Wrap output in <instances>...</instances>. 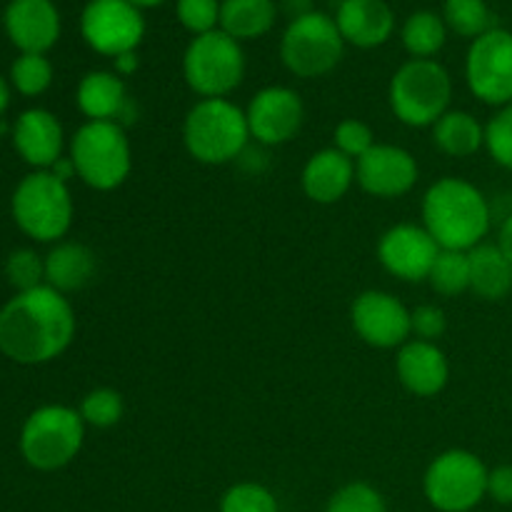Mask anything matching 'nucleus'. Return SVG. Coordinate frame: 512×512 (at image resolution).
Wrapping results in <instances>:
<instances>
[{"instance_id": "nucleus-17", "label": "nucleus", "mask_w": 512, "mask_h": 512, "mask_svg": "<svg viewBox=\"0 0 512 512\" xmlns=\"http://www.w3.org/2000/svg\"><path fill=\"white\" fill-rule=\"evenodd\" d=\"M395 375L408 393L418 398H435L450 380L448 355L438 348V343L408 340L395 358Z\"/></svg>"}, {"instance_id": "nucleus-13", "label": "nucleus", "mask_w": 512, "mask_h": 512, "mask_svg": "<svg viewBox=\"0 0 512 512\" xmlns=\"http://www.w3.org/2000/svg\"><path fill=\"white\" fill-rule=\"evenodd\" d=\"M350 323L355 335L370 348H403L413 335L410 310L385 290H365L350 305Z\"/></svg>"}, {"instance_id": "nucleus-5", "label": "nucleus", "mask_w": 512, "mask_h": 512, "mask_svg": "<svg viewBox=\"0 0 512 512\" xmlns=\"http://www.w3.org/2000/svg\"><path fill=\"white\" fill-rule=\"evenodd\" d=\"M450 98L453 80L438 60H408L388 88L390 110L408 128H433L450 110Z\"/></svg>"}, {"instance_id": "nucleus-31", "label": "nucleus", "mask_w": 512, "mask_h": 512, "mask_svg": "<svg viewBox=\"0 0 512 512\" xmlns=\"http://www.w3.org/2000/svg\"><path fill=\"white\" fill-rule=\"evenodd\" d=\"M10 80L23 95H40L53 83V65L40 53H23L10 68Z\"/></svg>"}, {"instance_id": "nucleus-42", "label": "nucleus", "mask_w": 512, "mask_h": 512, "mask_svg": "<svg viewBox=\"0 0 512 512\" xmlns=\"http://www.w3.org/2000/svg\"><path fill=\"white\" fill-rule=\"evenodd\" d=\"M498 248L503 250L505 258L512 263V215L503 220V225H500V233H498Z\"/></svg>"}, {"instance_id": "nucleus-26", "label": "nucleus", "mask_w": 512, "mask_h": 512, "mask_svg": "<svg viewBox=\"0 0 512 512\" xmlns=\"http://www.w3.org/2000/svg\"><path fill=\"white\" fill-rule=\"evenodd\" d=\"M433 143L450 158H470L485 148V125L468 110H448L433 125Z\"/></svg>"}, {"instance_id": "nucleus-15", "label": "nucleus", "mask_w": 512, "mask_h": 512, "mask_svg": "<svg viewBox=\"0 0 512 512\" xmlns=\"http://www.w3.org/2000/svg\"><path fill=\"white\" fill-rule=\"evenodd\" d=\"M440 245L433 235L415 223H398L378 240V260L393 278L405 283H423L433 270Z\"/></svg>"}, {"instance_id": "nucleus-33", "label": "nucleus", "mask_w": 512, "mask_h": 512, "mask_svg": "<svg viewBox=\"0 0 512 512\" xmlns=\"http://www.w3.org/2000/svg\"><path fill=\"white\" fill-rule=\"evenodd\" d=\"M325 512H388L385 498L368 483H348L335 490Z\"/></svg>"}, {"instance_id": "nucleus-16", "label": "nucleus", "mask_w": 512, "mask_h": 512, "mask_svg": "<svg viewBox=\"0 0 512 512\" xmlns=\"http://www.w3.org/2000/svg\"><path fill=\"white\" fill-rule=\"evenodd\" d=\"M420 178L418 160L400 145L375 143L355 160V183L373 198H403Z\"/></svg>"}, {"instance_id": "nucleus-6", "label": "nucleus", "mask_w": 512, "mask_h": 512, "mask_svg": "<svg viewBox=\"0 0 512 512\" xmlns=\"http://www.w3.org/2000/svg\"><path fill=\"white\" fill-rule=\"evenodd\" d=\"M13 218L18 228L38 243L60 240L73 225L68 183L55 178L50 170L30 173L13 193Z\"/></svg>"}, {"instance_id": "nucleus-37", "label": "nucleus", "mask_w": 512, "mask_h": 512, "mask_svg": "<svg viewBox=\"0 0 512 512\" xmlns=\"http://www.w3.org/2000/svg\"><path fill=\"white\" fill-rule=\"evenodd\" d=\"M178 20L193 35L213 33L220 25V3L218 0H178Z\"/></svg>"}, {"instance_id": "nucleus-36", "label": "nucleus", "mask_w": 512, "mask_h": 512, "mask_svg": "<svg viewBox=\"0 0 512 512\" xmlns=\"http://www.w3.org/2000/svg\"><path fill=\"white\" fill-rule=\"evenodd\" d=\"M375 145L373 128L368 123L358 118H345L335 125L333 130V148H338L340 153L348 155V158L358 160L368 153Z\"/></svg>"}, {"instance_id": "nucleus-8", "label": "nucleus", "mask_w": 512, "mask_h": 512, "mask_svg": "<svg viewBox=\"0 0 512 512\" xmlns=\"http://www.w3.org/2000/svg\"><path fill=\"white\" fill-rule=\"evenodd\" d=\"M183 75L200 98H228L245 78V53L223 30L195 35L183 55Z\"/></svg>"}, {"instance_id": "nucleus-20", "label": "nucleus", "mask_w": 512, "mask_h": 512, "mask_svg": "<svg viewBox=\"0 0 512 512\" xmlns=\"http://www.w3.org/2000/svg\"><path fill=\"white\" fill-rule=\"evenodd\" d=\"M355 183V160L338 148H323L305 163L300 185L303 193L318 205H333L348 195Z\"/></svg>"}, {"instance_id": "nucleus-39", "label": "nucleus", "mask_w": 512, "mask_h": 512, "mask_svg": "<svg viewBox=\"0 0 512 512\" xmlns=\"http://www.w3.org/2000/svg\"><path fill=\"white\" fill-rule=\"evenodd\" d=\"M488 495L498 505H512V465H498L490 470Z\"/></svg>"}, {"instance_id": "nucleus-2", "label": "nucleus", "mask_w": 512, "mask_h": 512, "mask_svg": "<svg viewBox=\"0 0 512 512\" xmlns=\"http://www.w3.org/2000/svg\"><path fill=\"white\" fill-rule=\"evenodd\" d=\"M423 228L440 250L470 253L490 230V205L473 183L463 178H440L423 195Z\"/></svg>"}, {"instance_id": "nucleus-41", "label": "nucleus", "mask_w": 512, "mask_h": 512, "mask_svg": "<svg viewBox=\"0 0 512 512\" xmlns=\"http://www.w3.org/2000/svg\"><path fill=\"white\" fill-rule=\"evenodd\" d=\"M113 60H115V73H118L120 78H125V75H133L140 65L138 53H135V50L118 55V58H113Z\"/></svg>"}, {"instance_id": "nucleus-25", "label": "nucleus", "mask_w": 512, "mask_h": 512, "mask_svg": "<svg viewBox=\"0 0 512 512\" xmlns=\"http://www.w3.org/2000/svg\"><path fill=\"white\" fill-rule=\"evenodd\" d=\"M278 18L275 0H223L220 3V30L230 38L255 40L270 33Z\"/></svg>"}, {"instance_id": "nucleus-21", "label": "nucleus", "mask_w": 512, "mask_h": 512, "mask_svg": "<svg viewBox=\"0 0 512 512\" xmlns=\"http://www.w3.org/2000/svg\"><path fill=\"white\" fill-rule=\"evenodd\" d=\"M15 150L35 168H53L63 153V125L50 110L30 108L13 128Z\"/></svg>"}, {"instance_id": "nucleus-44", "label": "nucleus", "mask_w": 512, "mask_h": 512, "mask_svg": "<svg viewBox=\"0 0 512 512\" xmlns=\"http://www.w3.org/2000/svg\"><path fill=\"white\" fill-rule=\"evenodd\" d=\"M8 103H10V88H8V83H5L3 75H0V115L5 113Z\"/></svg>"}, {"instance_id": "nucleus-7", "label": "nucleus", "mask_w": 512, "mask_h": 512, "mask_svg": "<svg viewBox=\"0 0 512 512\" xmlns=\"http://www.w3.org/2000/svg\"><path fill=\"white\" fill-rule=\"evenodd\" d=\"M85 440V423L68 405H45L30 413L20 433V453L35 470H60L78 458Z\"/></svg>"}, {"instance_id": "nucleus-22", "label": "nucleus", "mask_w": 512, "mask_h": 512, "mask_svg": "<svg viewBox=\"0 0 512 512\" xmlns=\"http://www.w3.org/2000/svg\"><path fill=\"white\" fill-rule=\"evenodd\" d=\"M75 103L88 120H113V123H120L130 105L125 80L110 70H93L85 75L75 93Z\"/></svg>"}, {"instance_id": "nucleus-11", "label": "nucleus", "mask_w": 512, "mask_h": 512, "mask_svg": "<svg viewBox=\"0 0 512 512\" xmlns=\"http://www.w3.org/2000/svg\"><path fill=\"white\" fill-rule=\"evenodd\" d=\"M465 80L480 103L503 105L512 103V33L493 28L473 40L465 58Z\"/></svg>"}, {"instance_id": "nucleus-10", "label": "nucleus", "mask_w": 512, "mask_h": 512, "mask_svg": "<svg viewBox=\"0 0 512 512\" xmlns=\"http://www.w3.org/2000/svg\"><path fill=\"white\" fill-rule=\"evenodd\" d=\"M345 40L330 15L313 13L290 20L280 40V60L298 78H320L340 63Z\"/></svg>"}, {"instance_id": "nucleus-28", "label": "nucleus", "mask_w": 512, "mask_h": 512, "mask_svg": "<svg viewBox=\"0 0 512 512\" xmlns=\"http://www.w3.org/2000/svg\"><path fill=\"white\" fill-rule=\"evenodd\" d=\"M443 20L460 38H480L495 28L493 10L485 0H445Z\"/></svg>"}, {"instance_id": "nucleus-9", "label": "nucleus", "mask_w": 512, "mask_h": 512, "mask_svg": "<svg viewBox=\"0 0 512 512\" xmlns=\"http://www.w3.org/2000/svg\"><path fill=\"white\" fill-rule=\"evenodd\" d=\"M488 473L470 450H445L425 470L423 493L438 512H470L488 495Z\"/></svg>"}, {"instance_id": "nucleus-32", "label": "nucleus", "mask_w": 512, "mask_h": 512, "mask_svg": "<svg viewBox=\"0 0 512 512\" xmlns=\"http://www.w3.org/2000/svg\"><path fill=\"white\" fill-rule=\"evenodd\" d=\"M220 512H278V498L260 483H235L220 498Z\"/></svg>"}, {"instance_id": "nucleus-38", "label": "nucleus", "mask_w": 512, "mask_h": 512, "mask_svg": "<svg viewBox=\"0 0 512 512\" xmlns=\"http://www.w3.org/2000/svg\"><path fill=\"white\" fill-rule=\"evenodd\" d=\"M410 325H413V335L418 340H428L435 343L438 338H443V333L448 330V318H445L443 308L433 303L418 305L415 310H410Z\"/></svg>"}, {"instance_id": "nucleus-29", "label": "nucleus", "mask_w": 512, "mask_h": 512, "mask_svg": "<svg viewBox=\"0 0 512 512\" xmlns=\"http://www.w3.org/2000/svg\"><path fill=\"white\" fill-rule=\"evenodd\" d=\"M430 288L445 298H458L470 290V255L460 250H440L428 275Z\"/></svg>"}, {"instance_id": "nucleus-45", "label": "nucleus", "mask_w": 512, "mask_h": 512, "mask_svg": "<svg viewBox=\"0 0 512 512\" xmlns=\"http://www.w3.org/2000/svg\"><path fill=\"white\" fill-rule=\"evenodd\" d=\"M130 3H133L135 8H155V5L165 3V0H130Z\"/></svg>"}, {"instance_id": "nucleus-3", "label": "nucleus", "mask_w": 512, "mask_h": 512, "mask_svg": "<svg viewBox=\"0 0 512 512\" xmlns=\"http://www.w3.org/2000/svg\"><path fill=\"white\" fill-rule=\"evenodd\" d=\"M248 140V115L228 98H200L183 120L185 150L203 165L233 163Z\"/></svg>"}, {"instance_id": "nucleus-14", "label": "nucleus", "mask_w": 512, "mask_h": 512, "mask_svg": "<svg viewBox=\"0 0 512 512\" xmlns=\"http://www.w3.org/2000/svg\"><path fill=\"white\" fill-rule=\"evenodd\" d=\"M250 138L260 145H285L300 133L305 123L303 98L285 85L258 90L245 108Z\"/></svg>"}, {"instance_id": "nucleus-43", "label": "nucleus", "mask_w": 512, "mask_h": 512, "mask_svg": "<svg viewBox=\"0 0 512 512\" xmlns=\"http://www.w3.org/2000/svg\"><path fill=\"white\" fill-rule=\"evenodd\" d=\"M50 173H53L55 178L63 180V183H68V180L73 178V175H78V173H75V165H73V160H70V158H60L58 163H55L53 168H50Z\"/></svg>"}, {"instance_id": "nucleus-4", "label": "nucleus", "mask_w": 512, "mask_h": 512, "mask_svg": "<svg viewBox=\"0 0 512 512\" xmlns=\"http://www.w3.org/2000/svg\"><path fill=\"white\" fill-rule=\"evenodd\" d=\"M70 160L88 188L110 193L128 180L133 170V150L123 123L88 120L70 138Z\"/></svg>"}, {"instance_id": "nucleus-18", "label": "nucleus", "mask_w": 512, "mask_h": 512, "mask_svg": "<svg viewBox=\"0 0 512 512\" xmlns=\"http://www.w3.org/2000/svg\"><path fill=\"white\" fill-rule=\"evenodd\" d=\"M5 30L23 53L53 48L60 35V15L50 0H10L5 8Z\"/></svg>"}, {"instance_id": "nucleus-34", "label": "nucleus", "mask_w": 512, "mask_h": 512, "mask_svg": "<svg viewBox=\"0 0 512 512\" xmlns=\"http://www.w3.org/2000/svg\"><path fill=\"white\" fill-rule=\"evenodd\" d=\"M485 148L500 168L512 173V103L498 108L485 125Z\"/></svg>"}, {"instance_id": "nucleus-1", "label": "nucleus", "mask_w": 512, "mask_h": 512, "mask_svg": "<svg viewBox=\"0 0 512 512\" xmlns=\"http://www.w3.org/2000/svg\"><path fill=\"white\" fill-rule=\"evenodd\" d=\"M73 335V305L50 285L18 293L0 310V353L15 363H48L68 350Z\"/></svg>"}, {"instance_id": "nucleus-30", "label": "nucleus", "mask_w": 512, "mask_h": 512, "mask_svg": "<svg viewBox=\"0 0 512 512\" xmlns=\"http://www.w3.org/2000/svg\"><path fill=\"white\" fill-rule=\"evenodd\" d=\"M78 413L80 418H83V423L90 425V428H98V430L115 428V425L123 420V413H125L123 395L113 388H95L85 395Z\"/></svg>"}, {"instance_id": "nucleus-23", "label": "nucleus", "mask_w": 512, "mask_h": 512, "mask_svg": "<svg viewBox=\"0 0 512 512\" xmlns=\"http://www.w3.org/2000/svg\"><path fill=\"white\" fill-rule=\"evenodd\" d=\"M98 260L83 243H60L45 258V283L58 293H75L95 278Z\"/></svg>"}, {"instance_id": "nucleus-19", "label": "nucleus", "mask_w": 512, "mask_h": 512, "mask_svg": "<svg viewBox=\"0 0 512 512\" xmlns=\"http://www.w3.org/2000/svg\"><path fill=\"white\" fill-rule=\"evenodd\" d=\"M340 35L355 48H378L395 30V15L385 0H340L335 15Z\"/></svg>"}, {"instance_id": "nucleus-12", "label": "nucleus", "mask_w": 512, "mask_h": 512, "mask_svg": "<svg viewBox=\"0 0 512 512\" xmlns=\"http://www.w3.org/2000/svg\"><path fill=\"white\" fill-rule=\"evenodd\" d=\"M80 30L95 53L118 58L143 43L145 18L130 0H90L80 18Z\"/></svg>"}, {"instance_id": "nucleus-24", "label": "nucleus", "mask_w": 512, "mask_h": 512, "mask_svg": "<svg viewBox=\"0 0 512 512\" xmlns=\"http://www.w3.org/2000/svg\"><path fill=\"white\" fill-rule=\"evenodd\" d=\"M470 290L478 298L503 300L512 293V263L498 243H480L470 250Z\"/></svg>"}, {"instance_id": "nucleus-27", "label": "nucleus", "mask_w": 512, "mask_h": 512, "mask_svg": "<svg viewBox=\"0 0 512 512\" xmlns=\"http://www.w3.org/2000/svg\"><path fill=\"white\" fill-rule=\"evenodd\" d=\"M403 45L413 58L433 60L448 40V25L433 10H418L403 25Z\"/></svg>"}, {"instance_id": "nucleus-40", "label": "nucleus", "mask_w": 512, "mask_h": 512, "mask_svg": "<svg viewBox=\"0 0 512 512\" xmlns=\"http://www.w3.org/2000/svg\"><path fill=\"white\" fill-rule=\"evenodd\" d=\"M280 10L290 15V20H298L303 15L313 13V0H280Z\"/></svg>"}, {"instance_id": "nucleus-35", "label": "nucleus", "mask_w": 512, "mask_h": 512, "mask_svg": "<svg viewBox=\"0 0 512 512\" xmlns=\"http://www.w3.org/2000/svg\"><path fill=\"white\" fill-rule=\"evenodd\" d=\"M5 275H8L10 285L18 288V293L40 288L45 280V260H40V255L28 248L15 250L5 263Z\"/></svg>"}]
</instances>
